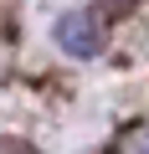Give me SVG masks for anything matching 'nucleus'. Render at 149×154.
Masks as SVG:
<instances>
[{
    "label": "nucleus",
    "instance_id": "f257e3e1",
    "mask_svg": "<svg viewBox=\"0 0 149 154\" xmlns=\"http://www.w3.org/2000/svg\"><path fill=\"white\" fill-rule=\"evenodd\" d=\"M57 46L72 51V57H98L103 51V26L88 16V11H67L57 21Z\"/></svg>",
    "mask_w": 149,
    "mask_h": 154
},
{
    "label": "nucleus",
    "instance_id": "f03ea898",
    "mask_svg": "<svg viewBox=\"0 0 149 154\" xmlns=\"http://www.w3.org/2000/svg\"><path fill=\"white\" fill-rule=\"evenodd\" d=\"M103 5H134V0H103Z\"/></svg>",
    "mask_w": 149,
    "mask_h": 154
}]
</instances>
